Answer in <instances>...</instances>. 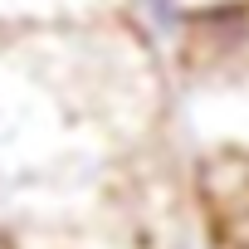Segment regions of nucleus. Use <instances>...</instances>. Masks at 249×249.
Segmentation results:
<instances>
[{"instance_id": "nucleus-1", "label": "nucleus", "mask_w": 249, "mask_h": 249, "mask_svg": "<svg viewBox=\"0 0 249 249\" xmlns=\"http://www.w3.org/2000/svg\"><path fill=\"white\" fill-rule=\"evenodd\" d=\"M10 44L93 132H137L157 112V49L127 20L20 35Z\"/></svg>"}, {"instance_id": "nucleus-2", "label": "nucleus", "mask_w": 249, "mask_h": 249, "mask_svg": "<svg viewBox=\"0 0 249 249\" xmlns=\"http://www.w3.org/2000/svg\"><path fill=\"white\" fill-rule=\"evenodd\" d=\"M93 147V127L64 107V98L0 39V181L49 176Z\"/></svg>"}, {"instance_id": "nucleus-3", "label": "nucleus", "mask_w": 249, "mask_h": 249, "mask_svg": "<svg viewBox=\"0 0 249 249\" xmlns=\"http://www.w3.org/2000/svg\"><path fill=\"white\" fill-rule=\"evenodd\" d=\"M171 59L191 88H249V5L191 15Z\"/></svg>"}, {"instance_id": "nucleus-4", "label": "nucleus", "mask_w": 249, "mask_h": 249, "mask_svg": "<svg viewBox=\"0 0 249 249\" xmlns=\"http://www.w3.org/2000/svg\"><path fill=\"white\" fill-rule=\"evenodd\" d=\"M98 20H127V0H0V39L73 30Z\"/></svg>"}, {"instance_id": "nucleus-5", "label": "nucleus", "mask_w": 249, "mask_h": 249, "mask_svg": "<svg viewBox=\"0 0 249 249\" xmlns=\"http://www.w3.org/2000/svg\"><path fill=\"white\" fill-rule=\"evenodd\" d=\"M186 15H210V10H230V5H249V0H181Z\"/></svg>"}, {"instance_id": "nucleus-6", "label": "nucleus", "mask_w": 249, "mask_h": 249, "mask_svg": "<svg viewBox=\"0 0 249 249\" xmlns=\"http://www.w3.org/2000/svg\"><path fill=\"white\" fill-rule=\"evenodd\" d=\"M0 249H5V239H0Z\"/></svg>"}]
</instances>
